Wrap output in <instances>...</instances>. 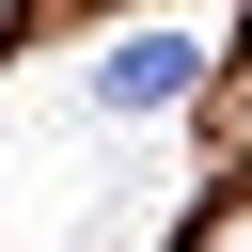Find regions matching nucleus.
<instances>
[{"mask_svg": "<svg viewBox=\"0 0 252 252\" xmlns=\"http://www.w3.org/2000/svg\"><path fill=\"white\" fill-rule=\"evenodd\" d=\"M94 94H110V110H173V94H189V47H173V32H126V47L94 63Z\"/></svg>", "mask_w": 252, "mask_h": 252, "instance_id": "f257e3e1", "label": "nucleus"}]
</instances>
